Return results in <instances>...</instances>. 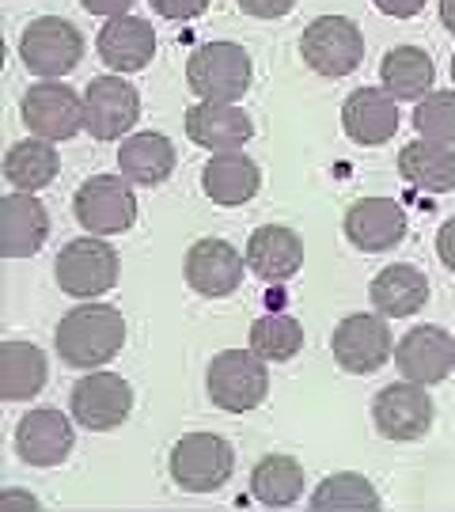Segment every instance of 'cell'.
I'll return each instance as SVG.
<instances>
[{
    "label": "cell",
    "instance_id": "2e32d148",
    "mask_svg": "<svg viewBox=\"0 0 455 512\" xmlns=\"http://www.w3.org/2000/svg\"><path fill=\"white\" fill-rule=\"evenodd\" d=\"M406 209H402L395 198H361L346 209V239L364 251V255H380V251H391L406 239Z\"/></svg>",
    "mask_w": 455,
    "mask_h": 512
},
{
    "label": "cell",
    "instance_id": "f1b7e54d",
    "mask_svg": "<svg viewBox=\"0 0 455 512\" xmlns=\"http://www.w3.org/2000/svg\"><path fill=\"white\" fill-rule=\"evenodd\" d=\"M61 171V156H57L54 141L46 137H27V141H16L4 156V179L12 183V190H23V194H38L57 179Z\"/></svg>",
    "mask_w": 455,
    "mask_h": 512
},
{
    "label": "cell",
    "instance_id": "7402d4cb",
    "mask_svg": "<svg viewBox=\"0 0 455 512\" xmlns=\"http://www.w3.org/2000/svg\"><path fill=\"white\" fill-rule=\"evenodd\" d=\"M0 224H4V258H31L50 239V209L38 202V194L12 190L0 202Z\"/></svg>",
    "mask_w": 455,
    "mask_h": 512
},
{
    "label": "cell",
    "instance_id": "d6986e66",
    "mask_svg": "<svg viewBox=\"0 0 455 512\" xmlns=\"http://www.w3.org/2000/svg\"><path fill=\"white\" fill-rule=\"evenodd\" d=\"M342 129L361 148L387 145L399 133V99L383 88H357L342 103Z\"/></svg>",
    "mask_w": 455,
    "mask_h": 512
},
{
    "label": "cell",
    "instance_id": "30bf717a",
    "mask_svg": "<svg viewBox=\"0 0 455 512\" xmlns=\"http://www.w3.org/2000/svg\"><path fill=\"white\" fill-rule=\"evenodd\" d=\"M141 122V92L118 73L95 76L84 88V129L95 141H126Z\"/></svg>",
    "mask_w": 455,
    "mask_h": 512
},
{
    "label": "cell",
    "instance_id": "9a60e30c",
    "mask_svg": "<svg viewBox=\"0 0 455 512\" xmlns=\"http://www.w3.org/2000/svg\"><path fill=\"white\" fill-rule=\"evenodd\" d=\"M243 270H247V255H239L232 243L224 239H198L186 262H182V274L186 285L198 296L220 300V296H232L243 285Z\"/></svg>",
    "mask_w": 455,
    "mask_h": 512
},
{
    "label": "cell",
    "instance_id": "8992f818",
    "mask_svg": "<svg viewBox=\"0 0 455 512\" xmlns=\"http://www.w3.org/2000/svg\"><path fill=\"white\" fill-rule=\"evenodd\" d=\"M76 224L91 236H122L137 224V194L126 175H91L73 198Z\"/></svg>",
    "mask_w": 455,
    "mask_h": 512
},
{
    "label": "cell",
    "instance_id": "8fae6325",
    "mask_svg": "<svg viewBox=\"0 0 455 512\" xmlns=\"http://www.w3.org/2000/svg\"><path fill=\"white\" fill-rule=\"evenodd\" d=\"M19 114H23V126L35 137H46L57 145L84 129V95L61 80H42V84L27 88Z\"/></svg>",
    "mask_w": 455,
    "mask_h": 512
},
{
    "label": "cell",
    "instance_id": "ffe728a7",
    "mask_svg": "<svg viewBox=\"0 0 455 512\" xmlns=\"http://www.w3.org/2000/svg\"><path fill=\"white\" fill-rule=\"evenodd\" d=\"M247 270L270 285H285L304 266V239L285 224H262L247 239Z\"/></svg>",
    "mask_w": 455,
    "mask_h": 512
},
{
    "label": "cell",
    "instance_id": "ba28073f",
    "mask_svg": "<svg viewBox=\"0 0 455 512\" xmlns=\"http://www.w3.org/2000/svg\"><path fill=\"white\" fill-rule=\"evenodd\" d=\"M19 61L27 65V73L42 80H61L84 61V35L69 19L38 16L27 23V31L19 38Z\"/></svg>",
    "mask_w": 455,
    "mask_h": 512
},
{
    "label": "cell",
    "instance_id": "74e56055",
    "mask_svg": "<svg viewBox=\"0 0 455 512\" xmlns=\"http://www.w3.org/2000/svg\"><path fill=\"white\" fill-rule=\"evenodd\" d=\"M80 4H84V12H91V16H103V19L129 16V8H133V0H80Z\"/></svg>",
    "mask_w": 455,
    "mask_h": 512
},
{
    "label": "cell",
    "instance_id": "f35d334b",
    "mask_svg": "<svg viewBox=\"0 0 455 512\" xmlns=\"http://www.w3.org/2000/svg\"><path fill=\"white\" fill-rule=\"evenodd\" d=\"M0 509H38V497H31V494H0Z\"/></svg>",
    "mask_w": 455,
    "mask_h": 512
},
{
    "label": "cell",
    "instance_id": "4fadbf2b",
    "mask_svg": "<svg viewBox=\"0 0 455 512\" xmlns=\"http://www.w3.org/2000/svg\"><path fill=\"white\" fill-rule=\"evenodd\" d=\"M433 399L425 395V384H387L372 399V421H376V433L387 440H399V444H410V440L429 437L433 429Z\"/></svg>",
    "mask_w": 455,
    "mask_h": 512
},
{
    "label": "cell",
    "instance_id": "d590c367",
    "mask_svg": "<svg viewBox=\"0 0 455 512\" xmlns=\"http://www.w3.org/2000/svg\"><path fill=\"white\" fill-rule=\"evenodd\" d=\"M437 255L440 262L448 266L455 274V217H448L444 224H440V232H437Z\"/></svg>",
    "mask_w": 455,
    "mask_h": 512
},
{
    "label": "cell",
    "instance_id": "e0dca14e",
    "mask_svg": "<svg viewBox=\"0 0 455 512\" xmlns=\"http://www.w3.org/2000/svg\"><path fill=\"white\" fill-rule=\"evenodd\" d=\"M73 444V421L54 406H38L16 425V452L27 467H61Z\"/></svg>",
    "mask_w": 455,
    "mask_h": 512
},
{
    "label": "cell",
    "instance_id": "60d3db41",
    "mask_svg": "<svg viewBox=\"0 0 455 512\" xmlns=\"http://www.w3.org/2000/svg\"><path fill=\"white\" fill-rule=\"evenodd\" d=\"M452 88H455V57H452Z\"/></svg>",
    "mask_w": 455,
    "mask_h": 512
},
{
    "label": "cell",
    "instance_id": "7a4b0ae2",
    "mask_svg": "<svg viewBox=\"0 0 455 512\" xmlns=\"http://www.w3.org/2000/svg\"><path fill=\"white\" fill-rule=\"evenodd\" d=\"M205 391L213 406L228 414L258 410L270 395V361H262L255 349H220L205 372Z\"/></svg>",
    "mask_w": 455,
    "mask_h": 512
},
{
    "label": "cell",
    "instance_id": "44dd1931",
    "mask_svg": "<svg viewBox=\"0 0 455 512\" xmlns=\"http://www.w3.org/2000/svg\"><path fill=\"white\" fill-rule=\"evenodd\" d=\"M95 50L114 73H141L156 57V31L141 16H114L103 23Z\"/></svg>",
    "mask_w": 455,
    "mask_h": 512
},
{
    "label": "cell",
    "instance_id": "d4e9b609",
    "mask_svg": "<svg viewBox=\"0 0 455 512\" xmlns=\"http://www.w3.org/2000/svg\"><path fill=\"white\" fill-rule=\"evenodd\" d=\"M179 164L175 145L164 133H129L118 148V171L133 186H160L171 179V171Z\"/></svg>",
    "mask_w": 455,
    "mask_h": 512
},
{
    "label": "cell",
    "instance_id": "4dcf8cb0",
    "mask_svg": "<svg viewBox=\"0 0 455 512\" xmlns=\"http://www.w3.org/2000/svg\"><path fill=\"white\" fill-rule=\"evenodd\" d=\"M315 512H376L383 505L376 486L368 482L357 471H338V475H327L315 490H311L308 501Z\"/></svg>",
    "mask_w": 455,
    "mask_h": 512
},
{
    "label": "cell",
    "instance_id": "cb8c5ba5",
    "mask_svg": "<svg viewBox=\"0 0 455 512\" xmlns=\"http://www.w3.org/2000/svg\"><path fill=\"white\" fill-rule=\"evenodd\" d=\"M368 300L387 319H410L429 304V277L410 262L383 266L368 285Z\"/></svg>",
    "mask_w": 455,
    "mask_h": 512
},
{
    "label": "cell",
    "instance_id": "3957f363",
    "mask_svg": "<svg viewBox=\"0 0 455 512\" xmlns=\"http://www.w3.org/2000/svg\"><path fill=\"white\" fill-rule=\"evenodd\" d=\"M251 54L239 42H201L186 61V84L198 99L239 103L251 88Z\"/></svg>",
    "mask_w": 455,
    "mask_h": 512
},
{
    "label": "cell",
    "instance_id": "836d02e7",
    "mask_svg": "<svg viewBox=\"0 0 455 512\" xmlns=\"http://www.w3.org/2000/svg\"><path fill=\"white\" fill-rule=\"evenodd\" d=\"M148 4L164 19H198L209 8V0H148Z\"/></svg>",
    "mask_w": 455,
    "mask_h": 512
},
{
    "label": "cell",
    "instance_id": "f546056e",
    "mask_svg": "<svg viewBox=\"0 0 455 512\" xmlns=\"http://www.w3.org/2000/svg\"><path fill=\"white\" fill-rule=\"evenodd\" d=\"M251 494L258 505L289 509L304 497V467L292 456H262L251 471Z\"/></svg>",
    "mask_w": 455,
    "mask_h": 512
},
{
    "label": "cell",
    "instance_id": "52a82bcc",
    "mask_svg": "<svg viewBox=\"0 0 455 512\" xmlns=\"http://www.w3.org/2000/svg\"><path fill=\"white\" fill-rule=\"evenodd\" d=\"M330 353H334V365L349 372V376H372L380 372L391 353H395V338L387 327V315L380 311H357L346 315L334 334H330Z\"/></svg>",
    "mask_w": 455,
    "mask_h": 512
},
{
    "label": "cell",
    "instance_id": "83f0119b",
    "mask_svg": "<svg viewBox=\"0 0 455 512\" xmlns=\"http://www.w3.org/2000/svg\"><path fill=\"white\" fill-rule=\"evenodd\" d=\"M380 80L383 92L395 95L399 103H418L433 92V80H437V69H433V57L418 50V46H395L387 50L380 61Z\"/></svg>",
    "mask_w": 455,
    "mask_h": 512
},
{
    "label": "cell",
    "instance_id": "5b68a950",
    "mask_svg": "<svg viewBox=\"0 0 455 512\" xmlns=\"http://www.w3.org/2000/svg\"><path fill=\"white\" fill-rule=\"evenodd\" d=\"M167 471L182 490L213 494L220 486H228V478L236 471V448L217 433H186L175 440L167 456Z\"/></svg>",
    "mask_w": 455,
    "mask_h": 512
},
{
    "label": "cell",
    "instance_id": "e575fe53",
    "mask_svg": "<svg viewBox=\"0 0 455 512\" xmlns=\"http://www.w3.org/2000/svg\"><path fill=\"white\" fill-rule=\"evenodd\" d=\"M239 8L255 19H281L296 8V0H239Z\"/></svg>",
    "mask_w": 455,
    "mask_h": 512
},
{
    "label": "cell",
    "instance_id": "7c38bea8",
    "mask_svg": "<svg viewBox=\"0 0 455 512\" xmlns=\"http://www.w3.org/2000/svg\"><path fill=\"white\" fill-rule=\"evenodd\" d=\"M69 410H73L76 425H84L91 433H110L129 418L133 387L118 372L91 368L84 380H76L73 395H69Z\"/></svg>",
    "mask_w": 455,
    "mask_h": 512
},
{
    "label": "cell",
    "instance_id": "ac0fdd59",
    "mask_svg": "<svg viewBox=\"0 0 455 512\" xmlns=\"http://www.w3.org/2000/svg\"><path fill=\"white\" fill-rule=\"evenodd\" d=\"M186 137L209 152H236L255 137V122L239 103L198 99L186 110Z\"/></svg>",
    "mask_w": 455,
    "mask_h": 512
},
{
    "label": "cell",
    "instance_id": "484cf974",
    "mask_svg": "<svg viewBox=\"0 0 455 512\" xmlns=\"http://www.w3.org/2000/svg\"><path fill=\"white\" fill-rule=\"evenodd\" d=\"M399 175L425 194H448L455 190V148L418 137L399 152Z\"/></svg>",
    "mask_w": 455,
    "mask_h": 512
},
{
    "label": "cell",
    "instance_id": "ab89813d",
    "mask_svg": "<svg viewBox=\"0 0 455 512\" xmlns=\"http://www.w3.org/2000/svg\"><path fill=\"white\" fill-rule=\"evenodd\" d=\"M440 23L455 35V0H440Z\"/></svg>",
    "mask_w": 455,
    "mask_h": 512
},
{
    "label": "cell",
    "instance_id": "9c48e42d",
    "mask_svg": "<svg viewBox=\"0 0 455 512\" xmlns=\"http://www.w3.org/2000/svg\"><path fill=\"white\" fill-rule=\"evenodd\" d=\"M300 57L308 61L311 73L342 80L357 73L364 61V35L361 27L346 16H319L304 27L300 38Z\"/></svg>",
    "mask_w": 455,
    "mask_h": 512
},
{
    "label": "cell",
    "instance_id": "5bb4252c",
    "mask_svg": "<svg viewBox=\"0 0 455 512\" xmlns=\"http://www.w3.org/2000/svg\"><path fill=\"white\" fill-rule=\"evenodd\" d=\"M395 365L414 384H444L455 372V338L444 327H414L406 330L395 346Z\"/></svg>",
    "mask_w": 455,
    "mask_h": 512
},
{
    "label": "cell",
    "instance_id": "4316f807",
    "mask_svg": "<svg viewBox=\"0 0 455 512\" xmlns=\"http://www.w3.org/2000/svg\"><path fill=\"white\" fill-rule=\"evenodd\" d=\"M46 376H50V365H46V353L35 342L8 338L0 346V399L23 403V399H31L46 387Z\"/></svg>",
    "mask_w": 455,
    "mask_h": 512
},
{
    "label": "cell",
    "instance_id": "d6a6232c",
    "mask_svg": "<svg viewBox=\"0 0 455 512\" xmlns=\"http://www.w3.org/2000/svg\"><path fill=\"white\" fill-rule=\"evenodd\" d=\"M414 129L425 141L455 145V88L452 92H429L425 99H418Z\"/></svg>",
    "mask_w": 455,
    "mask_h": 512
},
{
    "label": "cell",
    "instance_id": "277c9868",
    "mask_svg": "<svg viewBox=\"0 0 455 512\" xmlns=\"http://www.w3.org/2000/svg\"><path fill=\"white\" fill-rule=\"evenodd\" d=\"M118 274H122L118 251L103 243V236H91V232L69 239L54 262L57 289L69 293L73 300H95V296L110 293L118 285Z\"/></svg>",
    "mask_w": 455,
    "mask_h": 512
},
{
    "label": "cell",
    "instance_id": "603a6c76",
    "mask_svg": "<svg viewBox=\"0 0 455 512\" xmlns=\"http://www.w3.org/2000/svg\"><path fill=\"white\" fill-rule=\"evenodd\" d=\"M201 190L213 205H247L262 190V171L247 152H213L201 167Z\"/></svg>",
    "mask_w": 455,
    "mask_h": 512
},
{
    "label": "cell",
    "instance_id": "6da1fadb",
    "mask_svg": "<svg viewBox=\"0 0 455 512\" xmlns=\"http://www.w3.org/2000/svg\"><path fill=\"white\" fill-rule=\"evenodd\" d=\"M126 346V319L110 304H76L73 311L61 315L54 330V349L61 365L91 368L110 365Z\"/></svg>",
    "mask_w": 455,
    "mask_h": 512
},
{
    "label": "cell",
    "instance_id": "8d00e7d4",
    "mask_svg": "<svg viewBox=\"0 0 455 512\" xmlns=\"http://www.w3.org/2000/svg\"><path fill=\"white\" fill-rule=\"evenodd\" d=\"M372 4L391 19H414L425 8V0H372Z\"/></svg>",
    "mask_w": 455,
    "mask_h": 512
},
{
    "label": "cell",
    "instance_id": "1f68e13d",
    "mask_svg": "<svg viewBox=\"0 0 455 512\" xmlns=\"http://www.w3.org/2000/svg\"><path fill=\"white\" fill-rule=\"evenodd\" d=\"M251 349H255L262 361H270V365L292 361L304 349V327H300V319L285 315V311H270V315L255 319V327H251Z\"/></svg>",
    "mask_w": 455,
    "mask_h": 512
}]
</instances>
